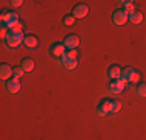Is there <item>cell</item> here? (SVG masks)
I'll list each match as a JSON object with an SVG mask.
<instances>
[{
    "label": "cell",
    "mask_w": 146,
    "mask_h": 140,
    "mask_svg": "<svg viewBox=\"0 0 146 140\" xmlns=\"http://www.w3.org/2000/svg\"><path fill=\"white\" fill-rule=\"evenodd\" d=\"M121 109V103L118 100H109V98H106V100H103L101 103L98 104V107H96V112H98V115H109V114H115Z\"/></svg>",
    "instance_id": "cell-1"
},
{
    "label": "cell",
    "mask_w": 146,
    "mask_h": 140,
    "mask_svg": "<svg viewBox=\"0 0 146 140\" xmlns=\"http://www.w3.org/2000/svg\"><path fill=\"white\" fill-rule=\"evenodd\" d=\"M19 23V14L14 11H3L2 13V25L6 28H13Z\"/></svg>",
    "instance_id": "cell-2"
},
{
    "label": "cell",
    "mask_w": 146,
    "mask_h": 140,
    "mask_svg": "<svg viewBox=\"0 0 146 140\" xmlns=\"http://www.w3.org/2000/svg\"><path fill=\"white\" fill-rule=\"evenodd\" d=\"M121 79L124 83H137L140 79V73L132 67H124L121 69Z\"/></svg>",
    "instance_id": "cell-3"
},
{
    "label": "cell",
    "mask_w": 146,
    "mask_h": 140,
    "mask_svg": "<svg viewBox=\"0 0 146 140\" xmlns=\"http://www.w3.org/2000/svg\"><path fill=\"white\" fill-rule=\"evenodd\" d=\"M127 19H129V14H127L124 9H117V11H113L112 14V20L115 25H124V23L127 22Z\"/></svg>",
    "instance_id": "cell-4"
},
{
    "label": "cell",
    "mask_w": 146,
    "mask_h": 140,
    "mask_svg": "<svg viewBox=\"0 0 146 140\" xmlns=\"http://www.w3.org/2000/svg\"><path fill=\"white\" fill-rule=\"evenodd\" d=\"M22 42H23L22 34H14V33H11V31H9L8 36L5 37V44L8 45V47H13V48L19 47V45L22 44Z\"/></svg>",
    "instance_id": "cell-5"
},
{
    "label": "cell",
    "mask_w": 146,
    "mask_h": 140,
    "mask_svg": "<svg viewBox=\"0 0 146 140\" xmlns=\"http://www.w3.org/2000/svg\"><path fill=\"white\" fill-rule=\"evenodd\" d=\"M87 14H89V6L86 5V3H78L72 11V16L75 17V19H84Z\"/></svg>",
    "instance_id": "cell-6"
},
{
    "label": "cell",
    "mask_w": 146,
    "mask_h": 140,
    "mask_svg": "<svg viewBox=\"0 0 146 140\" xmlns=\"http://www.w3.org/2000/svg\"><path fill=\"white\" fill-rule=\"evenodd\" d=\"M62 44H64V47L68 48V50H76V47L79 45V37L76 36V34H68V36H65V39L62 41Z\"/></svg>",
    "instance_id": "cell-7"
},
{
    "label": "cell",
    "mask_w": 146,
    "mask_h": 140,
    "mask_svg": "<svg viewBox=\"0 0 146 140\" xmlns=\"http://www.w3.org/2000/svg\"><path fill=\"white\" fill-rule=\"evenodd\" d=\"M50 53L54 56V58H62V56L65 55V47L64 44H59V42H54V44H51L50 47Z\"/></svg>",
    "instance_id": "cell-8"
},
{
    "label": "cell",
    "mask_w": 146,
    "mask_h": 140,
    "mask_svg": "<svg viewBox=\"0 0 146 140\" xmlns=\"http://www.w3.org/2000/svg\"><path fill=\"white\" fill-rule=\"evenodd\" d=\"M109 90H110L112 93H120V92H123V90H124V81H123L121 78L110 81V83H109Z\"/></svg>",
    "instance_id": "cell-9"
},
{
    "label": "cell",
    "mask_w": 146,
    "mask_h": 140,
    "mask_svg": "<svg viewBox=\"0 0 146 140\" xmlns=\"http://www.w3.org/2000/svg\"><path fill=\"white\" fill-rule=\"evenodd\" d=\"M6 89H8V92H11V93H17L20 90V79L9 78L8 81H6Z\"/></svg>",
    "instance_id": "cell-10"
},
{
    "label": "cell",
    "mask_w": 146,
    "mask_h": 140,
    "mask_svg": "<svg viewBox=\"0 0 146 140\" xmlns=\"http://www.w3.org/2000/svg\"><path fill=\"white\" fill-rule=\"evenodd\" d=\"M37 44H39V41H37V37L34 36V34H27V36H23V45L28 48H36Z\"/></svg>",
    "instance_id": "cell-11"
},
{
    "label": "cell",
    "mask_w": 146,
    "mask_h": 140,
    "mask_svg": "<svg viewBox=\"0 0 146 140\" xmlns=\"http://www.w3.org/2000/svg\"><path fill=\"white\" fill-rule=\"evenodd\" d=\"M107 76L110 78V81L118 79L121 76V69L118 67V65H110V67L107 69Z\"/></svg>",
    "instance_id": "cell-12"
},
{
    "label": "cell",
    "mask_w": 146,
    "mask_h": 140,
    "mask_svg": "<svg viewBox=\"0 0 146 140\" xmlns=\"http://www.w3.org/2000/svg\"><path fill=\"white\" fill-rule=\"evenodd\" d=\"M11 75H13V69L9 67L8 64H5V62H3V64L0 65V76H2L5 81H8V79L11 78Z\"/></svg>",
    "instance_id": "cell-13"
},
{
    "label": "cell",
    "mask_w": 146,
    "mask_h": 140,
    "mask_svg": "<svg viewBox=\"0 0 146 140\" xmlns=\"http://www.w3.org/2000/svg\"><path fill=\"white\" fill-rule=\"evenodd\" d=\"M34 59H31V58H23L22 59V62H20V67H22L25 72H31V70H34Z\"/></svg>",
    "instance_id": "cell-14"
},
{
    "label": "cell",
    "mask_w": 146,
    "mask_h": 140,
    "mask_svg": "<svg viewBox=\"0 0 146 140\" xmlns=\"http://www.w3.org/2000/svg\"><path fill=\"white\" fill-rule=\"evenodd\" d=\"M120 3H121V9H124L127 14L135 11V2H132V0H123Z\"/></svg>",
    "instance_id": "cell-15"
},
{
    "label": "cell",
    "mask_w": 146,
    "mask_h": 140,
    "mask_svg": "<svg viewBox=\"0 0 146 140\" xmlns=\"http://www.w3.org/2000/svg\"><path fill=\"white\" fill-rule=\"evenodd\" d=\"M62 61H78V51H76V50L65 51V55L61 58V62Z\"/></svg>",
    "instance_id": "cell-16"
},
{
    "label": "cell",
    "mask_w": 146,
    "mask_h": 140,
    "mask_svg": "<svg viewBox=\"0 0 146 140\" xmlns=\"http://www.w3.org/2000/svg\"><path fill=\"white\" fill-rule=\"evenodd\" d=\"M129 20H131L132 23H140L141 20H143V13H141V11H137V9H135L134 13L129 14Z\"/></svg>",
    "instance_id": "cell-17"
},
{
    "label": "cell",
    "mask_w": 146,
    "mask_h": 140,
    "mask_svg": "<svg viewBox=\"0 0 146 140\" xmlns=\"http://www.w3.org/2000/svg\"><path fill=\"white\" fill-rule=\"evenodd\" d=\"M62 65H64L67 70H73V69H76V65H78V61H62Z\"/></svg>",
    "instance_id": "cell-18"
},
{
    "label": "cell",
    "mask_w": 146,
    "mask_h": 140,
    "mask_svg": "<svg viewBox=\"0 0 146 140\" xmlns=\"http://www.w3.org/2000/svg\"><path fill=\"white\" fill-rule=\"evenodd\" d=\"M9 31H11V33H14V34H22L23 33V25L19 22L17 25H14L13 28H9Z\"/></svg>",
    "instance_id": "cell-19"
},
{
    "label": "cell",
    "mask_w": 146,
    "mask_h": 140,
    "mask_svg": "<svg viewBox=\"0 0 146 140\" xmlns=\"http://www.w3.org/2000/svg\"><path fill=\"white\" fill-rule=\"evenodd\" d=\"M23 73H25V70L20 67V65H19V67H14V69H13V75H14V78H17V79L22 78Z\"/></svg>",
    "instance_id": "cell-20"
},
{
    "label": "cell",
    "mask_w": 146,
    "mask_h": 140,
    "mask_svg": "<svg viewBox=\"0 0 146 140\" xmlns=\"http://www.w3.org/2000/svg\"><path fill=\"white\" fill-rule=\"evenodd\" d=\"M62 23H64V25H67V27H70V25L75 23V17H73L72 14H68V16H65L64 19H62Z\"/></svg>",
    "instance_id": "cell-21"
},
{
    "label": "cell",
    "mask_w": 146,
    "mask_h": 140,
    "mask_svg": "<svg viewBox=\"0 0 146 140\" xmlns=\"http://www.w3.org/2000/svg\"><path fill=\"white\" fill-rule=\"evenodd\" d=\"M137 93L140 97H146V83H140L137 87Z\"/></svg>",
    "instance_id": "cell-22"
},
{
    "label": "cell",
    "mask_w": 146,
    "mask_h": 140,
    "mask_svg": "<svg viewBox=\"0 0 146 140\" xmlns=\"http://www.w3.org/2000/svg\"><path fill=\"white\" fill-rule=\"evenodd\" d=\"M22 0H13V2H11V5H14V6H20V5H22Z\"/></svg>",
    "instance_id": "cell-23"
}]
</instances>
